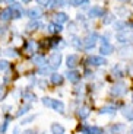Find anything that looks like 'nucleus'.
Returning <instances> with one entry per match:
<instances>
[{
  "label": "nucleus",
  "mask_w": 133,
  "mask_h": 134,
  "mask_svg": "<svg viewBox=\"0 0 133 134\" xmlns=\"http://www.w3.org/2000/svg\"><path fill=\"white\" fill-rule=\"evenodd\" d=\"M96 34H91V35H88L85 40L82 41V45L85 50H92L94 47H95V44H96Z\"/></svg>",
  "instance_id": "obj_1"
},
{
  "label": "nucleus",
  "mask_w": 133,
  "mask_h": 134,
  "mask_svg": "<svg viewBox=\"0 0 133 134\" xmlns=\"http://www.w3.org/2000/svg\"><path fill=\"white\" fill-rule=\"evenodd\" d=\"M126 92H127V87L123 82H119V83H116L111 87V93L116 95V96H121V95H124Z\"/></svg>",
  "instance_id": "obj_2"
},
{
  "label": "nucleus",
  "mask_w": 133,
  "mask_h": 134,
  "mask_svg": "<svg viewBox=\"0 0 133 134\" xmlns=\"http://www.w3.org/2000/svg\"><path fill=\"white\" fill-rule=\"evenodd\" d=\"M86 64L88 66H105L107 60L104 57H100V55H92L86 60Z\"/></svg>",
  "instance_id": "obj_3"
},
{
  "label": "nucleus",
  "mask_w": 133,
  "mask_h": 134,
  "mask_svg": "<svg viewBox=\"0 0 133 134\" xmlns=\"http://www.w3.org/2000/svg\"><path fill=\"white\" fill-rule=\"evenodd\" d=\"M60 63H62V54L60 53L51 54V57L48 58V66H50L51 69H57V67L60 66Z\"/></svg>",
  "instance_id": "obj_4"
},
{
  "label": "nucleus",
  "mask_w": 133,
  "mask_h": 134,
  "mask_svg": "<svg viewBox=\"0 0 133 134\" xmlns=\"http://www.w3.org/2000/svg\"><path fill=\"white\" fill-rule=\"evenodd\" d=\"M78 63H79V55H76V54H70V55H67L66 64H67L69 69H75V67L78 66Z\"/></svg>",
  "instance_id": "obj_5"
},
{
  "label": "nucleus",
  "mask_w": 133,
  "mask_h": 134,
  "mask_svg": "<svg viewBox=\"0 0 133 134\" xmlns=\"http://www.w3.org/2000/svg\"><path fill=\"white\" fill-rule=\"evenodd\" d=\"M113 51H114V47L111 45V44L107 42V40H104L103 45H101V48H100V53L103 54V55H108V54H111Z\"/></svg>",
  "instance_id": "obj_6"
},
{
  "label": "nucleus",
  "mask_w": 133,
  "mask_h": 134,
  "mask_svg": "<svg viewBox=\"0 0 133 134\" xmlns=\"http://www.w3.org/2000/svg\"><path fill=\"white\" fill-rule=\"evenodd\" d=\"M110 130L113 134H126L127 125L126 124H114V125H111Z\"/></svg>",
  "instance_id": "obj_7"
},
{
  "label": "nucleus",
  "mask_w": 133,
  "mask_h": 134,
  "mask_svg": "<svg viewBox=\"0 0 133 134\" xmlns=\"http://www.w3.org/2000/svg\"><path fill=\"white\" fill-rule=\"evenodd\" d=\"M10 10H12V19H19L21 15H22V9L18 3H12Z\"/></svg>",
  "instance_id": "obj_8"
},
{
  "label": "nucleus",
  "mask_w": 133,
  "mask_h": 134,
  "mask_svg": "<svg viewBox=\"0 0 133 134\" xmlns=\"http://www.w3.org/2000/svg\"><path fill=\"white\" fill-rule=\"evenodd\" d=\"M103 13H104V10L101 9L100 6H94L92 9H89L88 16L89 18H100V16H103Z\"/></svg>",
  "instance_id": "obj_9"
},
{
  "label": "nucleus",
  "mask_w": 133,
  "mask_h": 134,
  "mask_svg": "<svg viewBox=\"0 0 133 134\" xmlns=\"http://www.w3.org/2000/svg\"><path fill=\"white\" fill-rule=\"evenodd\" d=\"M64 133H66V130L62 124H59V122L51 124V134H64Z\"/></svg>",
  "instance_id": "obj_10"
},
{
  "label": "nucleus",
  "mask_w": 133,
  "mask_h": 134,
  "mask_svg": "<svg viewBox=\"0 0 133 134\" xmlns=\"http://www.w3.org/2000/svg\"><path fill=\"white\" fill-rule=\"evenodd\" d=\"M28 15H29V18H31V19L38 20V18H41L43 12H41V9H38V7H32V9H29V10H28Z\"/></svg>",
  "instance_id": "obj_11"
},
{
  "label": "nucleus",
  "mask_w": 133,
  "mask_h": 134,
  "mask_svg": "<svg viewBox=\"0 0 133 134\" xmlns=\"http://www.w3.org/2000/svg\"><path fill=\"white\" fill-rule=\"evenodd\" d=\"M121 114H123V117L127 121H133V107H124Z\"/></svg>",
  "instance_id": "obj_12"
},
{
  "label": "nucleus",
  "mask_w": 133,
  "mask_h": 134,
  "mask_svg": "<svg viewBox=\"0 0 133 134\" xmlns=\"http://www.w3.org/2000/svg\"><path fill=\"white\" fill-rule=\"evenodd\" d=\"M67 79H69L72 83H78V82L80 80V74L78 73L76 70H70L69 73H67Z\"/></svg>",
  "instance_id": "obj_13"
},
{
  "label": "nucleus",
  "mask_w": 133,
  "mask_h": 134,
  "mask_svg": "<svg viewBox=\"0 0 133 134\" xmlns=\"http://www.w3.org/2000/svg\"><path fill=\"white\" fill-rule=\"evenodd\" d=\"M53 109H56L57 112H60V114H64V104L62 102V100H57V99H53Z\"/></svg>",
  "instance_id": "obj_14"
},
{
  "label": "nucleus",
  "mask_w": 133,
  "mask_h": 134,
  "mask_svg": "<svg viewBox=\"0 0 133 134\" xmlns=\"http://www.w3.org/2000/svg\"><path fill=\"white\" fill-rule=\"evenodd\" d=\"M54 18H56V24H59V25H62V24H64V22L69 20V16H67L64 12H59Z\"/></svg>",
  "instance_id": "obj_15"
},
{
  "label": "nucleus",
  "mask_w": 133,
  "mask_h": 134,
  "mask_svg": "<svg viewBox=\"0 0 133 134\" xmlns=\"http://www.w3.org/2000/svg\"><path fill=\"white\" fill-rule=\"evenodd\" d=\"M89 114H91V111H89V108H86V107H82V108H79V109H78V115H79L80 120L88 118V117H89Z\"/></svg>",
  "instance_id": "obj_16"
},
{
  "label": "nucleus",
  "mask_w": 133,
  "mask_h": 134,
  "mask_svg": "<svg viewBox=\"0 0 133 134\" xmlns=\"http://www.w3.org/2000/svg\"><path fill=\"white\" fill-rule=\"evenodd\" d=\"M0 19H2V20H9V19H12V10H10V7L2 10V13H0Z\"/></svg>",
  "instance_id": "obj_17"
},
{
  "label": "nucleus",
  "mask_w": 133,
  "mask_h": 134,
  "mask_svg": "<svg viewBox=\"0 0 133 134\" xmlns=\"http://www.w3.org/2000/svg\"><path fill=\"white\" fill-rule=\"evenodd\" d=\"M51 82H53L54 85H62V82H63V76H62V74H57V73L51 74Z\"/></svg>",
  "instance_id": "obj_18"
},
{
  "label": "nucleus",
  "mask_w": 133,
  "mask_h": 134,
  "mask_svg": "<svg viewBox=\"0 0 133 134\" xmlns=\"http://www.w3.org/2000/svg\"><path fill=\"white\" fill-rule=\"evenodd\" d=\"M23 99L28 100V102H32V100H35V95L32 93V92H23Z\"/></svg>",
  "instance_id": "obj_19"
},
{
  "label": "nucleus",
  "mask_w": 133,
  "mask_h": 134,
  "mask_svg": "<svg viewBox=\"0 0 133 134\" xmlns=\"http://www.w3.org/2000/svg\"><path fill=\"white\" fill-rule=\"evenodd\" d=\"M38 26H40V24H38V20H31V22H29V24H28L27 25V29L28 31H34V29H37V28Z\"/></svg>",
  "instance_id": "obj_20"
},
{
  "label": "nucleus",
  "mask_w": 133,
  "mask_h": 134,
  "mask_svg": "<svg viewBox=\"0 0 133 134\" xmlns=\"http://www.w3.org/2000/svg\"><path fill=\"white\" fill-rule=\"evenodd\" d=\"M100 112L101 114H114V112H116V108L114 107H104Z\"/></svg>",
  "instance_id": "obj_21"
},
{
  "label": "nucleus",
  "mask_w": 133,
  "mask_h": 134,
  "mask_svg": "<svg viewBox=\"0 0 133 134\" xmlns=\"http://www.w3.org/2000/svg\"><path fill=\"white\" fill-rule=\"evenodd\" d=\"M29 109H31V105H29V104H28V105H23V107H21L19 112H18V117H21V115H23V114H27Z\"/></svg>",
  "instance_id": "obj_22"
},
{
  "label": "nucleus",
  "mask_w": 133,
  "mask_h": 134,
  "mask_svg": "<svg viewBox=\"0 0 133 134\" xmlns=\"http://www.w3.org/2000/svg\"><path fill=\"white\" fill-rule=\"evenodd\" d=\"M103 20H104V24H105V25L111 24V22L114 20V16H113V13H105V18H103Z\"/></svg>",
  "instance_id": "obj_23"
},
{
  "label": "nucleus",
  "mask_w": 133,
  "mask_h": 134,
  "mask_svg": "<svg viewBox=\"0 0 133 134\" xmlns=\"http://www.w3.org/2000/svg\"><path fill=\"white\" fill-rule=\"evenodd\" d=\"M32 61H34V63H37V64H40V66H43V64L45 63L44 57H41V55H35V57L32 58Z\"/></svg>",
  "instance_id": "obj_24"
},
{
  "label": "nucleus",
  "mask_w": 133,
  "mask_h": 134,
  "mask_svg": "<svg viewBox=\"0 0 133 134\" xmlns=\"http://www.w3.org/2000/svg\"><path fill=\"white\" fill-rule=\"evenodd\" d=\"M89 134H103V130L100 127H89Z\"/></svg>",
  "instance_id": "obj_25"
},
{
  "label": "nucleus",
  "mask_w": 133,
  "mask_h": 134,
  "mask_svg": "<svg viewBox=\"0 0 133 134\" xmlns=\"http://www.w3.org/2000/svg\"><path fill=\"white\" fill-rule=\"evenodd\" d=\"M43 104L45 105V107L51 108L53 107V99H51V98H43Z\"/></svg>",
  "instance_id": "obj_26"
},
{
  "label": "nucleus",
  "mask_w": 133,
  "mask_h": 134,
  "mask_svg": "<svg viewBox=\"0 0 133 134\" xmlns=\"http://www.w3.org/2000/svg\"><path fill=\"white\" fill-rule=\"evenodd\" d=\"M7 124H9V118H6L4 122L0 125V133H2V134H4V131H6V128H7Z\"/></svg>",
  "instance_id": "obj_27"
},
{
  "label": "nucleus",
  "mask_w": 133,
  "mask_h": 134,
  "mask_svg": "<svg viewBox=\"0 0 133 134\" xmlns=\"http://www.w3.org/2000/svg\"><path fill=\"white\" fill-rule=\"evenodd\" d=\"M34 120H35V115H29V117H27V118L22 120V124H29V122H32Z\"/></svg>",
  "instance_id": "obj_28"
},
{
  "label": "nucleus",
  "mask_w": 133,
  "mask_h": 134,
  "mask_svg": "<svg viewBox=\"0 0 133 134\" xmlns=\"http://www.w3.org/2000/svg\"><path fill=\"white\" fill-rule=\"evenodd\" d=\"M7 67H9V63L6 60H0V70H6Z\"/></svg>",
  "instance_id": "obj_29"
},
{
  "label": "nucleus",
  "mask_w": 133,
  "mask_h": 134,
  "mask_svg": "<svg viewBox=\"0 0 133 134\" xmlns=\"http://www.w3.org/2000/svg\"><path fill=\"white\" fill-rule=\"evenodd\" d=\"M126 26V24L124 22H117L116 24V28H117V31H123V28Z\"/></svg>",
  "instance_id": "obj_30"
},
{
  "label": "nucleus",
  "mask_w": 133,
  "mask_h": 134,
  "mask_svg": "<svg viewBox=\"0 0 133 134\" xmlns=\"http://www.w3.org/2000/svg\"><path fill=\"white\" fill-rule=\"evenodd\" d=\"M6 54L9 55V57H16V55H18V53H16L15 50H7V51H6Z\"/></svg>",
  "instance_id": "obj_31"
},
{
  "label": "nucleus",
  "mask_w": 133,
  "mask_h": 134,
  "mask_svg": "<svg viewBox=\"0 0 133 134\" xmlns=\"http://www.w3.org/2000/svg\"><path fill=\"white\" fill-rule=\"evenodd\" d=\"M47 31L48 32H56V25H53V24L47 25Z\"/></svg>",
  "instance_id": "obj_32"
},
{
  "label": "nucleus",
  "mask_w": 133,
  "mask_h": 134,
  "mask_svg": "<svg viewBox=\"0 0 133 134\" xmlns=\"http://www.w3.org/2000/svg\"><path fill=\"white\" fill-rule=\"evenodd\" d=\"M80 2H82V0H69V3L72 4V6H79Z\"/></svg>",
  "instance_id": "obj_33"
},
{
  "label": "nucleus",
  "mask_w": 133,
  "mask_h": 134,
  "mask_svg": "<svg viewBox=\"0 0 133 134\" xmlns=\"http://www.w3.org/2000/svg\"><path fill=\"white\" fill-rule=\"evenodd\" d=\"M37 2L41 4V6H47V4H50L51 0H37Z\"/></svg>",
  "instance_id": "obj_34"
},
{
  "label": "nucleus",
  "mask_w": 133,
  "mask_h": 134,
  "mask_svg": "<svg viewBox=\"0 0 133 134\" xmlns=\"http://www.w3.org/2000/svg\"><path fill=\"white\" fill-rule=\"evenodd\" d=\"M4 93H6V91H4V87L3 86H0V100L4 98Z\"/></svg>",
  "instance_id": "obj_35"
},
{
  "label": "nucleus",
  "mask_w": 133,
  "mask_h": 134,
  "mask_svg": "<svg viewBox=\"0 0 133 134\" xmlns=\"http://www.w3.org/2000/svg\"><path fill=\"white\" fill-rule=\"evenodd\" d=\"M35 48H37V45H35L34 42L28 44V50H31V51H35Z\"/></svg>",
  "instance_id": "obj_36"
},
{
  "label": "nucleus",
  "mask_w": 133,
  "mask_h": 134,
  "mask_svg": "<svg viewBox=\"0 0 133 134\" xmlns=\"http://www.w3.org/2000/svg\"><path fill=\"white\" fill-rule=\"evenodd\" d=\"M114 73L119 74V77H121V74H123V73H121V70H120V67H114Z\"/></svg>",
  "instance_id": "obj_37"
},
{
  "label": "nucleus",
  "mask_w": 133,
  "mask_h": 134,
  "mask_svg": "<svg viewBox=\"0 0 133 134\" xmlns=\"http://www.w3.org/2000/svg\"><path fill=\"white\" fill-rule=\"evenodd\" d=\"M38 86H40L41 89H44V86H47V82H44V80H40V82H38Z\"/></svg>",
  "instance_id": "obj_38"
},
{
  "label": "nucleus",
  "mask_w": 133,
  "mask_h": 134,
  "mask_svg": "<svg viewBox=\"0 0 133 134\" xmlns=\"http://www.w3.org/2000/svg\"><path fill=\"white\" fill-rule=\"evenodd\" d=\"M63 29V28H62V25H59V24H56V32H60V31Z\"/></svg>",
  "instance_id": "obj_39"
},
{
  "label": "nucleus",
  "mask_w": 133,
  "mask_h": 134,
  "mask_svg": "<svg viewBox=\"0 0 133 134\" xmlns=\"http://www.w3.org/2000/svg\"><path fill=\"white\" fill-rule=\"evenodd\" d=\"M70 31H75V24H70Z\"/></svg>",
  "instance_id": "obj_40"
},
{
  "label": "nucleus",
  "mask_w": 133,
  "mask_h": 134,
  "mask_svg": "<svg viewBox=\"0 0 133 134\" xmlns=\"http://www.w3.org/2000/svg\"><path fill=\"white\" fill-rule=\"evenodd\" d=\"M13 134H19V130H18V128H15V130H13Z\"/></svg>",
  "instance_id": "obj_41"
},
{
  "label": "nucleus",
  "mask_w": 133,
  "mask_h": 134,
  "mask_svg": "<svg viewBox=\"0 0 133 134\" xmlns=\"http://www.w3.org/2000/svg\"><path fill=\"white\" fill-rule=\"evenodd\" d=\"M23 134H32V131H31V130H28V131H25Z\"/></svg>",
  "instance_id": "obj_42"
},
{
  "label": "nucleus",
  "mask_w": 133,
  "mask_h": 134,
  "mask_svg": "<svg viewBox=\"0 0 133 134\" xmlns=\"http://www.w3.org/2000/svg\"><path fill=\"white\" fill-rule=\"evenodd\" d=\"M129 71H130V74L133 76V67H130V69H129Z\"/></svg>",
  "instance_id": "obj_43"
},
{
  "label": "nucleus",
  "mask_w": 133,
  "mask_h": 134,
  "mask_svg": "<svg viewBox=\"0 0 133 134\" xmlns=\"http://www.w3.org/2000/svg\"><path fill=\"white\" fill-rule=\"evenodd\" d=\"M120 2H123V3H126V2H129V0H120Z\"/></svg>",
  "instance_id": "obj_44"
},
{
  "label": "nucleus",
  "mask_w": 133,
  "mask_h": 134,
  "mask_svg": "<svg viewBox=\"0 0 133 134\" xmlns=\"http://www.w3.org/2000/svg\"><path fill=\"white\" fill-rule=\"evenodd\" d=\"M22 2H25V3H28V2H31V0H22Z\"/></svg>",
  "instance_id": "obj_45"
},
{
  "label": "nucleus",
  "mask_w": 133,
  "mask_h": 134,
  "mask_svg": "<svg viewBox=\"0 0 133 134\" xmlns=\"http://www.w3.org/2000/svg\"><path fill=\"white\" fill-rule=\"evenodd\" d=\"M0 2H3V0H0Z\"/></svg>",
  "instance_id": "obj_46"
}]
</instances>
